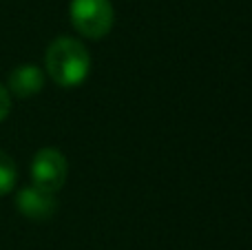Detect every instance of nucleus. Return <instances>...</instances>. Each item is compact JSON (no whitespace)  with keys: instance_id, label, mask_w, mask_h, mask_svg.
<instances>
[{"instance_id":"nucleus-5","label":"nucleus","mask_w":252,"mask_h":250,"mask_svg":"<svg viewBox=\"0 0 252 250\" xmlns=\"http://www.w3.org/2000/svg\"><path fill=\"white\" fill-rule=\"evenodd\" d=\"M44 87V71L35 64H20L9 73V95L33 97Z\"/></svg>"},{"instance_id":"nucleus-3","label":"nucleus","mask_w":252,"mask_h":250,"mask_svg":"<svg viewBox=\"0 0 252 250\" xmlns=\"http://www.w3.org/2000/svg\"><path fill=\"white\" fill-rule=\"evenodd\" d=\"M66 157L58 149H40L31 159L33 186L44 193L56 195L66 182Z\"/></svg>"},{"instance_id":"nucleus-1","label":"nucleus","mask_w":252,"mask_h":250,"mask_svg":"<svg viewBox=\"0 0 252 250\" xmlns=\"http://www.w3.org/2000/svg\"><path fill=\"white\" fill-rule=\"evenodd\" d=\"M44 69L58 87L75 89L89 78L91 56L80 40L62 35L49 44L44 56Z\"/></svg>"},{"instance_id":"nucleus-7","label":"nucleus","mask_w":252,"mask_h":250,"mask_svg":"<svg viewBox=\"0 0 252 250\" xmlns=\"http://www.w3.org/2000/svg\"><path fill=\"white\" fill-rule=\"evenodd\" d=\"M9 113H11V95H9V91L0 84V122H2Z\"/></svg>"},{"instance_id":"nucleus-6","label":"nucleus","mask_w":252,"mask_h":250,"mask_svg":"<svg viewBox=\"0 0 252 250\" xmlns=\"http://www.w3.org/2000/svg\"><path fill=\"white\" fill-rule=\"evenodd\" d=\"M16 180H18V168L16 162L11 159V155L0 151V197L9 195L16 188Z\"/></svg>"},{"instance_id":"nucleus-4","label":"nucleus","mask_w":252,"mask_h":250,"mask_svg":"<svg viewBox=\"0 0 252 250\" xmlns=\"http://www.w3.org/2000/svg\"><path fill=\"white\" fill-rule=\"evenodd\" d=\"M56 206H58L56 195L44 193V190L35 188V186H27L16 195V208L27 219H35V221L49 219L56 213Z\"/></svg>"},{"instance_id":"nucleus-2","label":"nucleus","mask_w":252,"mask_h":250,"mask_svg":"<svg viewBox=\"0 0 252 250\" xmlns=\"http://www.w3.org/2000/svg\"><path fill=\"white\" fill-rule=\"evenodd\" d=\"M69 13L75 31L91 40H100L109 35L115 22V11L111 0H71Z\"/></svg>"}]
</instances>
